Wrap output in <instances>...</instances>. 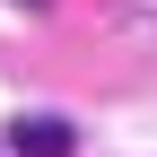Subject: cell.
Instances as JSON below:
<instances>
[{
	"instance_id": "cell-1",
	"label": "cell",
	"mask_w": 157,
	"mask_h": 157,
	"mask_svg": "<svg viewBox=\"0 0 157 157\" xmlns=\"http://www.w3.org/2000/svg\"><path fill=\"white\" fill-rule=\"evenodd\" d=\"M70 148H78V131L61 113H17L9 122V157H70Z\"/></svg>"
},
{
	"instance_id": "cell-2",
	"label": "cell",
	"mask_w": 157,
	"mask_h": 157,
	"mask_svg": "<svg viewBox=\"0 0 157 157\" xmlns=\"http://www.w3.org/2000/svg\"><path fill=\"white\" fill-rule=\"evenodd\" d=\"M26 9H44V0H26Z\"/></svg>"
}]
</instances>
